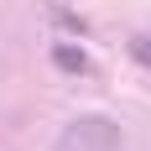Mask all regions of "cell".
Listing matches in <instances>:
<instances>
[{"label":"cell","instance_id":"1","mask_svg":"<svg viewBox=\"0 0 151 151\" xmlns=\"http://www.w3.org/2000/svg\"><path fill=\"white\" fill-rule=\"evenodd\" d=\"M115 146H120V130H115V120H104V115L73 120L68 136L58 141V151H115Z\"/></svg>","mask_w":151,"mask_h":151},{"label":"cell","instance_id":"2","mask_svg":"<svg viewBox=\"0 0 151 151\" xmlns=\"http://www.w3.org/2000/svg\"><path fill=\"white\" fill-rule=\"evenodd\" d=\"M52 63H58L63 73H89V58H83V47H73V42H58V47H52Z\"/></svg>","mask_w":151,"mask_h":151},{"label":"cell","instance_id":"3","mask_svg":"<svg viewBox=\"0 0 151 151\" xmlns=\"http://www.w3.org/2000/svg\"><path fill=\"white\" fill-rule=\"evenodd\" d=\"M130 58H136V63H151V37H136V42H130Z\"/></svg>","mask_w":151,"mask_h":151}]
</instances>
